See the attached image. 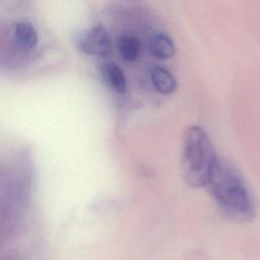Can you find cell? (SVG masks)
<instances>
[{"label": "cell", "mask_w": 260, "mask_h": 260, "mask_svg": "<svg viewBox=\"0 0 260 260\" xmlns=\"http://www.w3.org/2000/svg\"><path fill=\"white\" fill-rule=\"evenodd\" d=\"M207 185L218 205L237 218H249L254 213L251 195L237 170L222 158L216 159Z\"/></svg>", "instance_id": "obj_1"}, {"label": "cell", "mask_w": 260, "mask_h": 260, "mask_svg": "<svg viewBox=\"0 0 260 260\" xmlns=\"http://www.w3.org/2000/svg\"><path fill=\"white\" fill-rule=\"evenodd\" d=\"M217 159L208 134L199 126L185 130L182 150V173L185 182L193 187L207 185Z\"/></svg>", "instance_id": "obj_2"}, {"label": "cell", "mask_w": 260, "mask_h": 260, "mask_svg": "<svg viewBox=\"0 0 260 260\" xmlns=\"http://www.w3.org/2000/svg\"><path fill=\"white\" fill-rule=\"evenodd\" d=\"M78 47L88 55L105 56L112 49V39L109 31L103 25H96L79 38Z\"/></svg>", "instance_id": "obj_3"}, {"label": "cell", "mask_w": 260, "mask_h": 260, "mask_svg": "<svg viewBox=\"0 0 260 260\" xmlns=\"http://www.w3.org/2000/svg\"><path fill=\"white\" fill-rule=\"evenodd\" d=\"M13 39L21 50H31L37 47L39 38L35 26L27 21H19L14 25Z\"/></svg>", "instance_id": "obj_4"}, {"label": "cell", "mask_w": 260, "mask_h": 260, "mask_svg": "<svg viewBox=\"0 0 260 260\" xmlns=\"http://www.w3.org/2000/svg\"><path fill=\"white\" fill-rule=\"evenodd\" d=\"M150 80L156 91L162 94H170L174 92L177 87L175 77L164 67H152L150 70Z\"/></svg>", "instance_id": "obj_5"}, {"label": "cell", "mask_w": 260, "mask_h": 260, "mask_svg": "<svg viewBox=\"0 0 260 260\" xmlns=\"http://www.w3.org/2000/svg\"><path fill=\"white\" fill-rule=\"evenodd\" d=\"M102 75L114 91L118 93L125 92L127 87L126 77L123 70L116 63L108 62L103 64Z\"/></svg>", "instance_id": "obj_6"}, {"label": "cell", "mask_w": 260, "mask_h": 260, "mask_svg": "<svg viewBox=\"0 0 260 260\" xmlns=\"http://www.w3.org/2000/svg\"><path fill=\"white\" fill-rule=\"evenodd\" d=\"M149 51L158 59H169L174 56L176 48L173 40L168 35L159 32L150 39Z\"/></svg>", "instance_id": "obj_7"}, {"label": "cell", "mask_w": 260, "mask_h": 260, "mask_svg": "<svg viewBox=\"0 0 260 260\" xmlns=\"http://www.w3.org/2000/svg\"><path fill=\"white\" fill-rule=\"evenodd\" d=\"M118 51L121 58L127 62L135 61L140 52V41L134 36L125 35L119 39Z\"/></svg>", "instance_id": "obj_8"}]
</instances>
